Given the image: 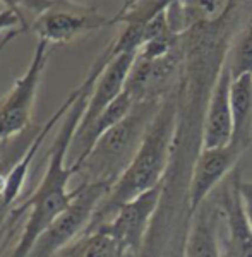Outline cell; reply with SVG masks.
<instances>
[{"mask_svg":"<svg viewBox=\"0 0 252 257\" xmlns=\"http://www.w3.org/2000/svg\"><path fill=\"white\" fill-rule=\"evenodd\" d=\"M6 9L0 11V33L2 31H18L23 30L28 33L30 21L24 16V9L19 6V2H4Z\"/></svg>","mask_w":252,"mask_h":257,"instance_id":"cell-15","label":"cell"},{"mask_svg":"<svg viewBox=\"0 0 252 257\" xmlns=\"http://www.w3.org/2000/svg\"><path fill=\"white\" fill-rule=\"evenodd\" d=\"M220 218L218 202H204L192 218L182 257H223L220 247Z\"/></svg>","mask_w":252,"mask_h":257,"instance_id":"cell-12","label":"cell"},{"mask_svg":"<svg viewBox=\"0 0 252 257\" xmlns=\"http://www.w3.org/2000/svg\"><path fill=\"white\" fill-rule=\"evenodd\" d=\"M48 57L50 45L47 41H38L28 70L16 81L9 94L0 101V141L14 138L28 127Z\"/></svg>","mask_w":252,"mask_h":257,"instance_id":"cell-6","label":"cell"},{"mask_svg":"<svg viewBox=\"0 0 252 257\" xmlns=\"http://www.w3.org/2000/svg\"><path fill=\"white\" fill-rule=\"evenodd\" d=\"M225 64L232 72L233 79L245 76V74H252V19L238 33L233 43L228 45Z\"/></svg>","mask_w":252,"mask_h":257,"instance_id":"cell-14","label":"cell"},{"mask_svg":"<svg viewBox=\"0 0 252 257\" xmlns=\"http://www.w3.org/2000/svg\"><path fill=\"white\" fill-rule=\"evenodd\" d=\"M79 185L81 192L77 194V197L47 226V230L31 247L28 257H55L84 235L98 206L111 187L106 184L88 182H81Z\"/></svg>","mask_w":252,"mask_h":257,"instance_id":"cell-4","label":"cell"},{"mask_svg":"<svg viewBox=\"0 0 252 257\" xmlns=\"http://www.w3.org/2000/svg\"><path fill=\"white\" fill-rule=\"evenodd\" d=\"M232 72L223 60L214 77L213 88L209 91L208 108L202 120L201 149L225 148L232 143L233 138V118L232 105H230V86H232Z\"/></svg>","mask_w":252,"mask_h":257,"instance_id":"cell-9","label":"cell"},{"mask_svg":"<svg viewBox=\"0 0 252 257\" xmlns=\"http://www.w3.org/2000/svg\"><path fill=\"white\" fill-rule=\"evenodd\" d=\"M230 105L233 118V138L230 144L243 153L252 143V74L232 81Z\"/></svg>","mask_w":252,"mask_h":257,"instance_id":"cell-13","label":"cell"},{"mask_svg":"<svg viewBox=\"0 0 252 257\" xmlns=\"http://www.w3.org/2000/svg\"><path fill=\"white\" fill-rule=\"evenodd\" d=\"M240 156L242 151L232 144L216 149H201V153L194 161L187 189L189 219L196 216L199 208L206 202V197L232 172Z\"/></svg>","mask_w":252,"mask_h":257,"instance_id":"cell-8","label":"cell"},{"mask_svg":"<svg viewBox=\"0 0 252 257\" xmlns=\"http://www.w3.org/2000/svg\"><path fill=\"white\" fill-rule=\"evenodd\" d=\"M162 196L163 184L125 202L122 208H118L117 213L113 214V218L108 223L101 225L96 231L110 235L123 248H127L138 257L143 248L144 238H146L153 218H155L156 209H158L160 202H162Z\"/></svg>","mask_w":252,"mask_h":257,"instance_id":"cell-7","label":"cell"},{"mask_svg":"<svg viewBox=\"0 0 252 257\" xmlns=\"http://www.w3.org/2000/svg\"><path fill=\"white\" fill-rule=\"evenodd\" d=\"M179 94L173 88L165 94L155 118L148 127L144 141L129 168L113 184L110 192L100 202L84 235L93 233L108 223L118 208L148 190L158 187L168 175L172 153L175 149L177 123H179Z\"/></svg>","mask_w":252,"mask_h":257,"instance_id":"cell-2","label":"cell"},{"mask_svg":"<svg viewBox=\"0 0 252 257\" xmlns=\"http://www.w3.org/2000/svg\"><path fill=\"white\" fill-rule=\"evenodd\" d=\"M38 16L30 21L28 33H35L38 41L67 43L81 35L113 26V19L105 18L94 7L76 2H35Z\"/></svg>","mask_w":252,"mask_h":257,"instance_id":"cell-5","label":"cell"},{"mask_svg":"<svg viewBox=\"0 0 252 257\" xmlns=\"http://www.w3.org/2000/svg\"><path fill=\"white\" fill-rule=\"evenodd\" d=\"M238 189H240L242 204H243V211H245L247 221H249V225L252 228V182L240 180V184H238Z\"/></svg>","mask_w":252,"mask_h":257,"instance_id":"cell-16","label":"cell"},{"mask_svg":"<svg viewBox=\"0 0 252 257\" xmlns=\"http://www.w3.org/2000/svg\"><path fill=\"white\" fill-rule=\"evenodd\" d=\"M240 175L233 172L218 196L221 218L226 225L223 257H252V228L247 221L240 196Z\"/></svg>","mask_w":252,"mask_h":257,"instance_id":"cell-10","label":"cell"},{"mask_svg":"<svg viewBox=\"0 0 252 257\" xmlns=\"http://www.w3.org/2000/svg\"><path fill=\"white\" fill-rule=\"evenodd\" d=\"M162 99L134 103L129 115L98 141L89 156L81 165L77 172L82 175L81 182L106 184L113 187V184L122 177V173L129 168L134 156L138 155Z\"/></svg>","mask_w":252,"mask_h":257,"instance_id":"cell-3","label":"cell"},{"mask_svg":"<svg viewBox=\"0 0 252 257\" xmlns=\"http://www.w3.org/2000/svg\"><path fill=\"white\" fill-rule=\"evenodd\" d=\"M111 59H113V53H111V45H108L105 48V52L94 60L86 79L81 82V94L74 101L69 113L64 117V123H62L60 131L57 132V138L53 141V148L50 151L47 172H45L38 187L26 201L21 202L19 206H16L12 209L11 216L18 218L23 213H28V218L26 223H24L21 238L18 240V245L12 250L11 257H28L31 247L35 245L40 235L47 230V226L59 216L62 211H65L71 206V202L81 192V185H77L72 190H69L67 187L69 180L76 173L72 168L65 167L69 148H71L74 134H76L77 127H79L82 115H84L89 94L94 88V82L98 81L100 74L105 70Z\"/></svg>","mask_w":252,"mask_h":257,"instance_id":"cell-1","label":"cell"},{"mask_svg":"<svg viewBox=\"0 0 252 257\" xmlns=\"http://www.w3.org/2000/svg\"><path fill=\"white\" fill-rule=\"evenodd\" d=\"M136 57L138 55H134V53H122V55L113 57L108 62V65L100 74L98 81L94 82V88L89 94L88 105H86L84 115H82L76 134L86 131L123 93Z\"/></svg>","mask_w":252,"mask_h":257,"instance_id":"cell-11","label":"cell"}]
</instances>
